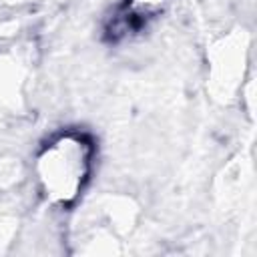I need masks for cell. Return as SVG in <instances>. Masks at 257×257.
<instances>
[{"instance_id":"obj_1","label":"cell","mask_w":257,"mask_h":257,"mask_svg":"<svg viewBox=\"0 0 257 257\" xmlns=\"http://www.w3.org/2000/svg\"><path fill=\"white\" fill-rule=\"evenodd\" d=\"M94 155L92 137L76 128H66L42 145L34 157L32 173L44 201L58 209L72 207L90 181Z\"/></svg>"},{"instance_id":"obj_2","label":"cell","mask_w":257,"mask_h":257,"mask_svg":"<svg viewBox=\"0 0 257 257\" xmlns=\"http://www.w3.org/2000/svg\"><path fill=\"white\" fill-rule=\"evenodd\" d=\"M171 0H124L110 16L106 34L120 42L147 30L169 6Z\"/></svg>"},{"instance_id":"obj_3","label":"cell","mask_w":257,"mask_h":257,"mask_svg":"<svg viewBox=\"0 0 257 257\" xmlns=\"http://www.w3.org/2000/svg\"><path fill=\"white\" fill-rule=\"evenodd\" d=\"M14 229H16V221L14 217L0 213V251L4 249V245L10 243V239L14 237Z\"/></svg>"}]
</instances>
